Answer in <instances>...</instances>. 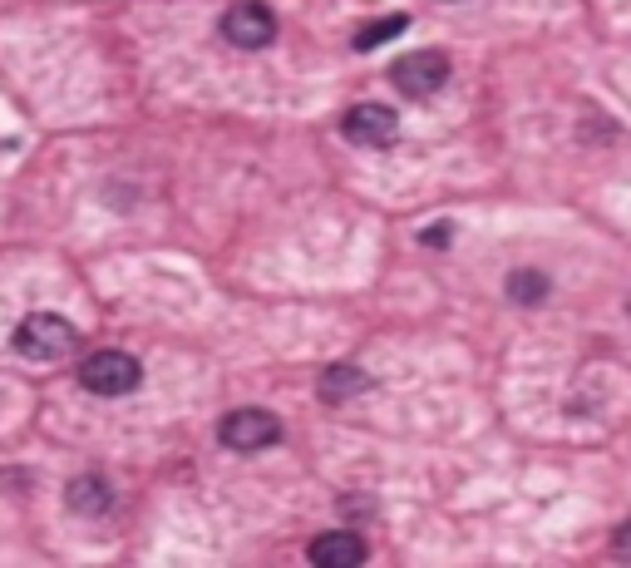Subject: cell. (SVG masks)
Listing matches in <instances>:
<instances>
[{"mask_svg":"<svg viewBox=\"0 0 631 568\" xmlns=\"http://www.w3.org/2000/svg\"><path fill=\"white\" fill-rule=\"evenodd\" d=\"M75 346H79V332L55 312H36L16 326V351L26 361H65Z\"/></svg>","mask_w":631,"mask_h":568,"instance_id":"cell-1","label":"cell"},{"mask_svg":"<svg viewBox=\"0 0 631 568\" xmlns=\"http://www.w3.org/2000/svg\"><path fill=\"white\" fill-rule=\"evenodd\" d=\"M144 381V366L129 356V351H95V356L79 366V385H85L89 395H129L139 391Z\"/></svg>","mask_w":631,"mask_h":568,"instance_id":"cell-2","label":"cell"},{"mask_svg":"<svg viewBox=\"0 0 631 568\" xmlns=\"http://www.w3.org/2000/svg\"><path fill=\"white\" fill-rule=\"evenodd\" d=\"M217 440H223L227 450L237 454H257L267 445H277L282 440V420L272 411H257V405H247V411H233L223 415V425H217Z\"/></svg>","mask_w":631,"mask_h":568,"instance_id":"cell-3","label":"cell"},{"mask_svg":"<svg viewBox=\"0 0 631 568\" xmlns=\"http://www.w3.org/2000/svg\"><path fill=\"white\" fill-rule=\"evenodd\" d=\"M444 79H450V60H444L440 50L400 55V60L390 65V85L410 99H430L434 89H444Z\"/></svg>","mask_w":631,"mask_h":568,"instance_id":"cell-4","label":"cell"},{"mask_svg":"<svg viewBox=\"0 0 631 568\" xmlns=\"http://www.w3.org/2000/svg\"><path fill=\"white\" fill-rule=\"evenodd\" d=\"M223 40L237 45V50H267L277 40V16L267 6H257V0H243V6H233L223 16Z\"/></svg>","mask_w":631,"mask_h":568,"instance_id":"cell-5","label":"cell"},{"mask_svg":"<svg viewBox=\"0 0 631 568\" xmlns=\"http://www.w3.org/2000/svg\"><path fill=\"white\" fill-rule=\"evenodd\" d=\"M341 129H346L351 144H365V149H385V144H395L400 119H395V109H385V105H355V109H346Z\"/></svg>","mask_w":631,"mask_h":568,"instance_id":"cell-6","label":"cell"},{"mask_svg":"<svg viewBox=\"0 0 631 568\" xmlns=\"http://www.w3.org/2000/svg\"><path fill=\"white\" fill-rule=\"evenodd\" d=\"M306 559L316 568H355V564H365V539L351 529H331V533H321V539H312Z\"/></svg>","mask_w":631,"mask_h":568,"instance_id":"cell-7","label":"cell"},{"mask_svg":"<svg viewBox=\"0 0 631 568\" xmlns=\"http://www.w3.org/2000/svg\"><path fill=\"white\" fill-rule=\"evenodd\" d=\"M65 499H70L75 515H89V519L109 515V505H114L109 484L99 480V474H79V480H70V490H65Z\"/></svg>","mask_w":631,"mask_h":568,"instance_id":"cell-8","label":"cell"},{"mask_svg":"<svg viewBox=\"0 0 631 568\" xmlns=\"http://www.w3.org/2000/svg\"><path fill=\"white\" fill-rule=\"evenodd\" d=\"M365 385H371V376H365L361 366H351V361H341V366H326V371H321L316 391H321V401H351V395L365 391Z\"/></svg>","mask_w":631,"mask_h":568,"instance_id":"cell-9","label":"cell"},{"mask_svg":"<svg viewBox=\"0 0 631 568\" xmlns=\"http://www.w3.org/2000/svg\"><path fill=\"white\" fill-rule=\"evenodd\" d=\"M553 292V282L543 277V272H533V267H519V272H509V297L513 302H523V306H538Z\"/></svg>","mask_w":631,"mask_h":568,"instance_id":"cell-10","label":"cell"},{"mask_svg":"<svg viewBox=\"0 0 631 568\" xmlns=\"http://www.w3.org/2000/svg\"><path fill=\"white\" fill-rule=\"evenodd\" d=\"M410 26V16H385V20H375V26H365V30H355V50H375V45H385V40H395L400 30Z\"/></svg>","mask_w":631,"mask_h":568,"instance_id":"cell-11","label":"cell"},{"mask_svg":"<svg viewBox=\"0 0 631 568\" xmlns=\"http://www.w3.org/2000/svg\"><path fill=\"white\" fill-rule=\"evenodd\" d=\"M612 554H617V559H631V519L612 533Z\"/></svg>","mask_w":631,"mask_h":568,"instance_id":"cell-12","label":"cell"},{"mask_svg":"<svg viewBox=\"0 0 631 568\" xmlns=\"http://www.w3.org/2000/svg\"><path fill=\"white\" fill-rule=\"evenodd\" d=\"M424 243H430V247H444V243H450V227H424Z\"/></svg>","mask_w":631,"mask_h":568,"instance_id":"cell-13","label":"cell"},{"mask_svg":"<svg viewBox=\"0 0 631 568\" xmlns=\"http://www.w3.org/2000/svg\"><path fill=\"white\" fill-rule=\"evenodd\" d=\"M627 312H631V302H627Z\"/></svg>","mask_w":631,"mask_h":568,"instance_id":"cell-14","label":"cell"}]
</instances>
